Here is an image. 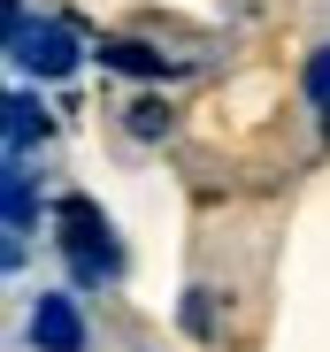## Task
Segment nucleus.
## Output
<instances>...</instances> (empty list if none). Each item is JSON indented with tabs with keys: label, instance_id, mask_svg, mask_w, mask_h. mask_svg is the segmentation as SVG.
Masks as SVG:
<instances>
[{
	"label": "nucleus",
	"instance_id": "7",
	"mask_svg": "<svg viewBox=\"0 0 330 352\" xmlns=\"http://www.w3.org/2000/svg\"><path fill=\"white\" fill-rule=\"evenodd\" d=\"M307 100L322 107V123H330V46H322L315 62H307Z\"/></svg>",
	"mask_w": 330,
	"mask_h": 352
},
{
	"label": "nucleus",
	"instance_id": "4",
	"mask_svg": "<svg viewBox=\"0 0 330 352\" xmlns=\"http://www.w3.org/2000/svg\"><path fill=\"white\" fill-rule=\"evenodd\" d=\"M46 138H54V115L16 85V92H8V161H23V153H31V146H46Z\"/></svg>",
	"mask_w": 330,
	"mask_h": 352
},
{
	"label": "nucleus",
	"instance_id": "6",
	"mask_svg": "<svg viewBox=\"0 0 330 352\" xmlns=\"http://www.w3.org/2000/svg\"><path fill=\"white\" fill-rule=\"evenodd\" d=\"M100 62H107V69H131V77H169V62H161V54L123 46V38H116V46H100Z\"/></svg>",
	"mask_w": 330,
	"mask_h": 352
},
{
	"label": "nucleus",
	"instance_id": "3",
	"mask_svg": "<svg viewBox=\"0 0 330 352\" xmlns=\"http://www.w3.org/2000/svg\"><path fill=\"white\" fill-rule=\"evenodd\" d=\"M31 344L39 352H85V322H77V299H62V291H46V299L23 314Z\"/></svg>",
	"mask_w": 330,
	"mask_h": 352
},
{
	"label": "nucleus",
	"instance_id": "1",
	"mask_svg": "<svg viewBox=\"0 0 330 352\" xmlns=\"http://www.w3.org/2000/svg\"><path fill=\"white\" fill-rule=\"evenodd\" d=\"M54 245H62V261H70V276L85 291H100V283L123 276V245H116V230H107V214L92 199H77V192L54 207Z\"/></svg>",
	"mask_w": 330,
	"mask_h": 352
},
{
	"label": "nucleus",
	"instance_id": "8",
	"mask_svg": "<svg viewBox=\"0 0 330 352\" xmlns=\"http://www.w3.org/2000/svg\"><path fill=\"white\" fill-rule=\"evenodd\" d=\"M161 123H169V115H161V107H131V131H138V138H154Z\"/></svg>",
	"mask_w": 330,
	"mask_h": 352
},
{
	"label": "nucleus",
	"instance_id": "2",
	"mask_svg": "<svg viewBox=\"0 0 330 352\" xmlns=\"http://www.w3.org/2000/svg\"><path fill=\"white\" fill-rule=\"evenodd\" d=\"M8 54H16V69L23 77H70L77 69V31L70 23H54V16H23V0H8Z\"/></svg>",
	"mask_w": 330,
	"mask_h": 352
},
{
	"label": "nucleus",
	"instance_id": "5",
	"mask_svg": "<svg viewBox=\"0 0 330 352\" xmlns=\"http://www.w3.org/2000/svg\"><path fill=\"white\" fill-rule=\"evenodd\" d=\"M31 199H39L31 168H23V161H8V238H23V230H31Z\"/></svg>",
	"mask_w": 330,
	"mask_h": 352
}]
</instances>
